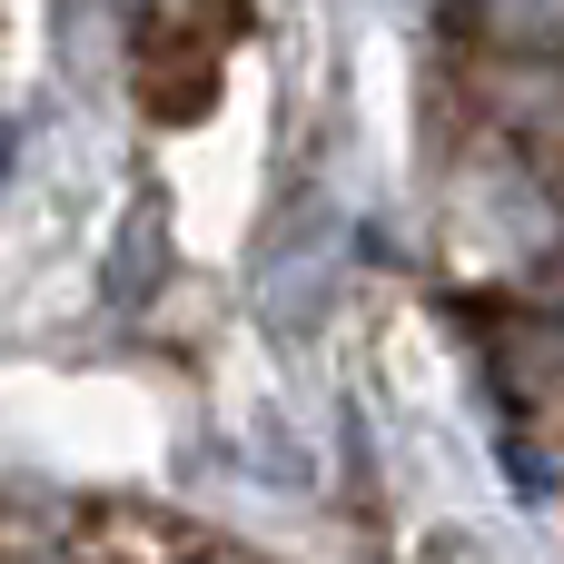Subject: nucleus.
<instances>
[{
	"label": "nucleus",
	"mask_w": 564,
	"mask_h": 564,
	"mask_svg": "<svg viewBox=\"0 0 564 564\" xmlns=\"http://www.w3.org/2000/svg\"><path fill=\"white\" fill-rule=\"evenodd\" d=\"M159 278H169V218H159V198H139V208L119 218V238H109L99 288H109L119 307H139V297H159Z\"/></svg>",
	"instance_id": "nucleus-1"
},
{
	"label": "nucleus",
	"mask_w": 564,
	"mask_h": 564,
	"mask_svg": "<svg viewBox=\"0 0 564 564\" xmlns=\"http://www.w3.org/2000/svg\"><path fill=\"white\" fill-rule=\"evenodd\" d=\"M10 149H20V139H10V119H0V178H10Z\"/></svg>",
	"instance_id": "nucleus-2"
}]
</instances>
